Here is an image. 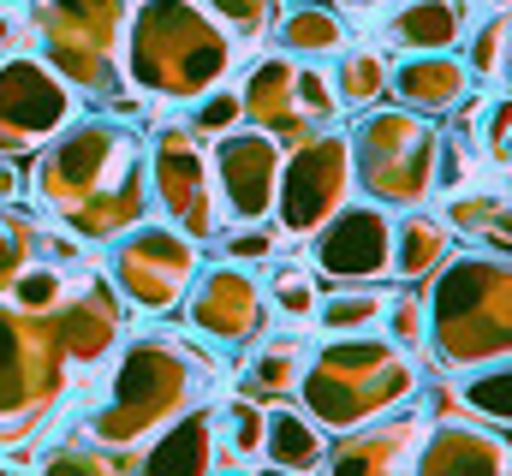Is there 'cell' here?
Segmentation results:
<instances>
[{
	"mask_svg": "<svg viewBox=\"0 0 512 476\" xmlns=\"http://www.w3.org/2000/svg\"><path fill=\"white\" fill-rule=\"evenodd\" d=\"M435 149H441L435 119L405 114L399 102L364 108L358 131H352L358 191H370V203H382V209H429V197H435Z\"/></svg>",
	"mask_w": 512,
	"mask_h": 476,
	"instance_id": "obj_8",
	"label": "cell"
},
{
	"mask_svg": "<svg viewBox=\"0 0 512 476\" xmlns=\"http://www.w3.org/2000/svg\"><path fill=\"white\" fill-rule=\"evenodd\" d=\"M507 125H512V102H507V90H495L489 102H483V161L495 167V173H507V161H512V149H507Z\"/></svg>",
	"mask_w": 512,
	"mask_h": 476,
	"instance_id": "obj_40",
	"label": "cell"
},
{
	"mask_svg": "<svg viewBox=\"0 0 512 476\" xmlns=\"http://www.w3.org/2000/svg\"><path fill=\"white\" fill-rule=\"evenodd\" d=\"M233 60L239 42L203 0H131L120 66L137 96L191 108L233 72Z\"/></svg>",
	"mask_w": 512,
	"mask_h": 476,
	"instance_id": "obj_2",
	"label": "cell"
},
{
	"mask_svg": "<svg viewBox=\"0 0 512 476\" xmlns=\"http://www.w3.org/2000/svg\"><path fill=\"white\" fill-rule=\"evenodd\" d=\"M304 357H310V334H256L251 357L239 369V393H251L262 405L274 399H292L298 393V375H304Z\"/></svg>",
	"mask_w": 512,
	"mask_h": 476,
	"instance_id": "obj_24",
	"label": "cell"
},
{
	"mask_svg": "<svg viewBox=\"0 0 512 476\" xmlns=\"http://www.w3.org/2000/svg\"><path fill=\"white\" fill-rule=\"evenodd\" d=\"M66 375H72V357L54 310L30 316L12 298H0V447L42 435V423L66 393Z\"/></svg>",
	"mask_w": 512,
	"mask_h": 476,
	"instance_id": "obj_7",
	"label": "cell"
},
{
	"mask_svg": "<svg viewBox=\"0 0 512 476\" xmlns=\"http://www.w3.org/2000/svg\"><path fill=\"white\" fill-rule=\"evenodd\" d=\"M286 6H298V0H286Z\"/></svg>",
	"mask_w": 512,
	"mask_h": 476,
	"instance_id": "obj_45",
	"label": "cell"
},
{
	"mask_svg": "<svg viewBox=\"0 0 512 476\" xmlns=\"http://www.w3.org/2000/svg\"><path fill=\"white\" fill-rule=\"evenodd\" d=\"M185 125L203 137V143H215V137H227L233 125H245V102H239V90H209V96H197L191 102V114H185Z\"/></svg>",
	"mask_w": 512,
	"mask_h": 476,
	"instance_id": "obj_36",
	"label": "cell"
},
{
	"mask_svg": "<svg viewBox=\"0 0 512 476\" xmlns=\"http://www.w3.org/2000/svg\"><path fill=\"white\" fill-rule=\"evenodd\" d=\"M36 155L42 209L84 244H114L149 221V155L143 137L114 114L66 119Z\"/></svg>",
	"mask_w": 512,
	"mask_h": 476,
	"instance_id": "obj_1",
	"label": "cell"
},
{
	"mask_svg": "<svg viewBox=\"0 0 512 476\" xmlns=\"http://www.w3.org/2000/svg\"><path fill=\"white\" fill-rule=\"evenodd\" d=\"M322 286H376L393 268V209L382 203H346L334 209L316 233H310V256Z\"/></svg>",
	"mask_w": 512,
	"mask_h": 476,
	"instance_id": "obj_14",
	"label": "cell"
},
{
	"mask_svg": "<svg viewBox=\"0 0 512 476\" xmlns=\"http://www.w3.org/2000/svg\"><path fill=\"white\" fill-rule=\"evenodd\" d=\"M453 399L471 423H489V429H507L512 417V381H507V357L501 363H477V369H459L453 381Z\"/></svg>",
	"mask_w": 512,
	"mask_h": 476,
	"instance_id": "obj_30",
	"label": "cell"
},
{
	"mask_svg": "<svg viewBox=\"0 0 512 476\" xmlns=\"http://www.w3.org/2000/svg\"><path fill=\"white\" fill-rule=\"evenodd\" d=\"M66 119H78V90L42 54L24 48L0 60V161L36 155Z\"/></svg>",
	"mask_w": 512,
	"mask_h": 476,
	"instance_id": "obj_13",
	"label": "cell"
},
{
	"mask_svg": "<svg viewBox=\"0 0 512 476\" xmlns=\"http://www.w3.org/2000/svg\"><path fill=\"white\" fill-rule=\"evenodd\" d=\"M24 48H36V36H30V12L12 6V0H0V60H6V54H24Z\"/></svg>",
	"mask_w": 512,
	"mask_h": 476,
	"instance_id": "obj_41",
	"label": "cell"
},
{
	"mask_svg": "<svg viewBox=\"0 0 512 476\" xmlns=\"http://www.w3.org/2000/svg\"><path fill=\"white\" fill-rule=\"evenodd\" d=\"M239 102L256 131H268L274 143H304L310 131H328L340 119L334 102V78L322 60H298L286 48L251 60V72L239 78Z\"/></svg>",
	"mask_w": 512,
	"mask_h": 476,
	"instance_id": "obj_10",
	"label": "cell"
},
{
	"mask_svg": "<svg viewBox=\"0 0 512 476\" xmlns=\"http://www.w3.org/2000/svg\"><path fill=\"white\" fill-rule=\"evenodd\" d=\"M215 465V405H185L179 417H167L143 447H137V471H209Z\"/></svg>",
	"mask_w": 512,
	"mask_h": 476,
	"instance_id": "obj_22",
	"label": "cell"
},
{
	"mask_svg": "<svg viewBox=\"0 0 512 476\" xmlns=\"http://www.w3.org/2000/svg\"><path fill=\"white\" fill-rule=\"evenodd\" d=\"M328 459V429L304 411V405H262V447H256V465H274V471H316Z\"/></svg>",
	"mask_w": 512,
	"mask_h": 476,
	"instance_id": "obj_23",
	"label": "cell"
},
{
	"mask_svg": "<svg viewBox=\"0 0 512 476\" xmlns=\"http://www.w3.org/2000/svg\"><path fill=\"white\" fill-rule=\"evenodd\" d=\"M66 268H54V262H42V256H30L18 274H12V286H6V298L18 304V310H30V316H48V310H60V298H66Z\"/></svg>",
	"mask_w": 512,
	"mask_h": 476,
	"instance_id": "obj_35",
	"label": "cell"
},
{
	"mask_svg": "<svg viewBox=\"0 0 512 476\" xmlns=\"http://www.w3.org/2000/svg\"><path fill=\"white\" fill-rule=\"evenodd\" d=\"M227 30H233V42H262L268 30H274V0H203Z\"/></svg>",
	"mask_w": 512,
	"mask_h": 476,
	"instance_id": "obj_37",
	"label": "cell"
},
{
	"mask_svg": "<svg viewBox=\"0 0 512 476\" xmlns=\"http://www.w3.org/2000/svg\"><path fill=\"white\" fill-rule=\"evenodd\" d=\"M36 54L78 90V102L126 108L137 114V90L126 84L120 48H126L131 0H24Z\"/></svg>",
	"mask_w": 512,
	"mask_h": 476,
	"instance_id": "obj_6",
	"label": "cell"
},
{
	"mask_svg": "<svg viewBox=\"0 0 512 476\" xmlns=\"http://www.w3.org/2000/svg\"><path fill=\"white\" fill-rule=\"evenodd\" d=\"M495 6H507V0H495Z\"/></svg>",
	"mask_w": 512,
	"mask_h": 476,
	"instance_id": "obj_44",
	"label": "cell"
},
{
	"mask_svg": "<svg viewBox=\"0 0 512 476\" xmlns=\"http://www.w3.org/2000/svg\"><path fill=\"white\" fill-rule=\"evenodd\" d=\"M30 238H36V221H30V215H18V209L0 215V298H6V286H12V274L36 256Z\"/></svg>",
	"mask_w": 512,
	"mask_h": 476,
	"instance_id": "obj_39",
	"label": "cell"
},
{
	"mask_svg": "<svg viewBox=\"0 0 512 476\" xmlns=\"http://www.w3.org/2000/svg\"><path fill=\"white\" fill-rule=\"evenodd\" d=\"M382 286H322L316 310H310V328L322 340H340V334H376L382 328Z\"/></svg>",
	"mask_w": 512,
	"mask_h": 476,
	"instance_id": "obj_29",
	"label": "cell"
},
{
	"mask_svg": "<svg viewBox=\"0 0 512 476\" xmlns=\"http://www.w3.org/2000/svg\"><path fill=\"white\" fill-rule=\"evenodd\" d=\"M185 405H197V363L185 352V340L137 334V340H120V357H114L108 381L96 387L78 435H90L114 453H137Z\"/></svg>",
	"mask_w": 512,
	"mask_h": 476,
	"instance_id": "obj_4",
	"label": "cell"
},
{
	"mask_svg": "<svg viewBox=\"0 0 512 476\" xmlns=\"http://www.w3.org/2000/svg\"><path fill=\"white\" fill-rule=\"evenodd\" d=\"M411 471L423 476H501L507 471V441L501 429L489 423H471V417H447V423H429L417 453H411Z\"/></svg>",
	"mask_w": 512,
	"mask_h": 476,
	"instance_id": "obj_20",
	"label": "cell"
},
{
	"mask_svg": "<svg viewBox=\"0 0 512 476\" xmlns=\"http://www.w3.org/2000/svg\"><path fill=\"white\" fill-rule=\"evenodd\" d=\"M262 292H268V310H274L280 322L310 328V310H316V298H322V280H316L310 262H286V268H274V280H268Z\"/></svg>",
	"mask_w": 512,
	"mask_h": 476,
	"instance_id": "obj_34",
	"label": "cell"
},
{
	"mask_svg": "<svg viewBox=\"0 0 512 476\" xmlns=\"http://www.w3.org/2000/svg\"><path fill=\"white\" fill-rule=\"evenodd\" d=\"M387 60L376 42H346L340 54H334V102H340V114H364V108H382L387 102Z\"/></svg>",
	"mask_w": 512,
	"mask_h": 476,
	"instance_id": "obj_28",
	"label": "cell"
},
{
	"mask_svg": "<svg viewBox=\"0 0 512 476\" xmlns=\"http://www.w3.org/2000/svg\"><path fill=\"white\" fill-rule=\"evenodd\" d=\"M423 429H429V417L405 399V405H393L382 417H370V423H358V429H346L340 441H328V471L340 476H364V471H411V453H417V441H423Z\"/></svg>",
	"mask_w": 512,
	"mask_h": 476,
	"instance_id": "obj_17",
	"label": "cell"
},
{
	"mask_svg": "<svg viewBox=\"0 0 512 476\" xmlns=\"http://www.w3.org/2000/svg\"><path fill=\"white\" fill-rule=\"evenodd\" d=\"M382 322H387V340H399L405 352L423 346V286H399V292H387Z\"/></svg>",
	"mask_w": 512,
	"mask_h": 476,
	"instance_id": "obj_38",
	"label": "cell"
},
{
	"mask_svg": "<svg viewBox=\"0 0 512 476\" xmlns=\"http://www.w3.org/2000/svg\"><path fill=\"white\" fill-rule=\"evenodd\" d=\"M471 90H477V84H471L459 48H453V54H405V60L387 66V102H399L405 114L447 119L471 102Z\"/></svg>",
	"mask_w": 512,
	"mask_h": 476,
	"instance_id": "obj_19",
	"label": "cell"
},
{
	"mask_svg": "<svg viewBox=\"0 0 512 476\" xmlns=\"http://www.w3.org/2000/svg\"><path fill=\"white\" fill-rule=\"evenodd\" d=\"M358 191L352 173V137L346 131H310L304 143H286L280 185H274V227L286 238H310L334 209H346Z\"/></svg>",
	"mask_w": 512,
	"mask_h": 476,
	"instance_id": "obj_11",
	"label": "cell"
},
{
	"mask_svg": "<svg viewBox=\"0 0 512 476\" xmlns=\"http://www.w3.org/2000/svg\"><path fill=\"white\" fill-rule=\"evenodd\" d=\"M209 244H215V256H221V262H233V268H262V262H274V256H280L286 233H280V227H274V215H268V221H227Z\"/></svg>",
	"mask_w": 512,
	"mask_h": 476,
	"instance_id": "obj_32",
	"label": "cell"
},
{
	"mask_svg": "<svg viewBox=\"0 0 512 476\" xmlns=\"http://www.w3.org/2000/svg\"><path fill=\"white\" fill-rule=\"evenodd\" d=\"M203 268V244L185 233H173L167 221L161 227H131L114 238V262H108V286L120 292V304L137 316H173L191 292Z\"/></svg>",
	"mask_w": 512,
	"mask_h": 476,
	"instance_id": "obj_12",
	"label": "cell"
},
{
	"mask_svg": "<svg viewBox=\"0 0 512 476\" xmlns=\"http://www.w3.org/2000/svg\"><path fill=\"white\" fill-rule=\"evenodd\" d=\"M471 84H489V90H507V6H495L477 30H471V48L459 54Z\"/></svg>",
	"mask_w": 512,
	"mask_h": 476,
	"instance_id": "obj_33",
	"label": "cell"
},
{
	"mask_svg": "<svg viewBox=\"0 0 512 476\" xmlns=\"http://www.w3.org/2000/svg\"><path fill=\"white\" fill-rule=\"evenodd\" d=\"M262 447V399L233 393L215 405V465H256Z\"/></svg>",
	"mask_w": 512,
	"mask_h": 476,
	"instance_id": "obj_31",
	"label": "cell"
},
{
	"mask_svg": "<svg viewBox=\"0 0 512 476\" xmlns=\"http://www.w3.org/2000/svg\"><path fill=\"white\" fill-rule=\"evenodd\" d=\"M149 155V209H161V221L173 233L209 238L227 227V209H221V191H215V161H209V143L185 125V119H161L155 137L143 143Z\"/></svg>",
	"mask_w": 512,
	"mask_h": 476,
	"instance_id": "obj_9",
	"label": "cell"
},
{
	"mask_svg": "<svg viewBox=\"0 0 512 476\" xmlns=\"http://www.w3.org/2000/svg\"><path fill=\"white\" fill-rule=\"evenodd\" d=\"M340 12H358V18H370V12H382V6H393V0H334Z\"/></svg>",
	"mask_w": 512,
	"mask_h": 476,
	"instance_id": "obj_43",
	"label": "cell"
},
{
	"mask_svg": "<svg viewBox=\"0 0 512 476\" xmlns=\"http://www.w3.org/2000/svg\"><path fill=\"white\" fill-rule=\"evenodd\" d=\"M280 155H286V143H274V137H268V131H256V125H233L227 137H215V143H209L215 191H221L227 221H268V215H274Z\"/></svg>",
	"mask_w": 512,
	"mask_h": 476,
	"instance_id": "obj_16",
	"label": "cell"
},
{
	"mask_svg": "<svg viewBox=\"0 0 512 476\" xmlns=\"http://www.w3.org/2000/svg\"><path fill=\"white\" fill-rule=\"evenodd\" d=\"M274 42H280L286 54H298V60H334V54L352 42V24H346V12L328 6V0H298V6H286V12L274 18Z\"/></svg>",
	"mask_w": 512,
	"mask_h": 476,
	"instance_id": "obj_26",
	"label": "cell"
},
{
	"mask_svg": "<svg viewBox=\"0 0 512 476\" xmlns=\"http://www.w3.org/2000/svg\"><path fill=\"white\" fill-rule=\"evenodd\" d=\"M18 191H24V167L0 161V203H18Z\"/></svg>",
	"mask_w": 512,
	"mask_h": 476,
	"instance_id": "obj_42",
	"label": "cell"
},
{
	"mask_svg": "<svg viewBox=\"0 0 512 476\" xmlns=\"http://www.w3.org/2000/svg\"><path fill=\"white\" fill-rule=\"evenodd\" d=\"M471 30V6L465 0H399L387 6L382 18V48L387 60H405V54H453Z\"/></svg>",
	"mask_w": 512,
	"mask_h": 476,
	"instance_id": "obj_21",
	"label": "cell"
},
{
	"mask_svg": "<svg viewBox=\"0 0 512 476\" xmlns=\"http://www.w3.org/2000/svg\"><path fill=\"white\" fill-rule=\"evenodd\" d=\"M447 256H453V233H447L441 215H429V209H399V221H393V268H387V280L423 286Z\"/></svg>",
	"mask_w": 512,
	"mask_h": 476,
	"instance_id": "obj_25",
	"label": "cell"
},
{
	"mask_svg": "<svg viewBox=\"0 0 512 476\" xmlns=\"http://www.w3.org/2000/svg\"><path fill=\"white\" fill-rule=\"evenodd\" d=\"M54 322H60V340H66L72 369L108 363L114 346L126 340V304H120V292L102 286V280H72L66 298H60V310H54Z\"/></svg>",
	"mask_w": 512,
	"mask_h": 476,
	"instance_id": "obj_18",
	"label": "cell"
},
{
	"mask_svg": "<svg viewBox=\"0 0 512 476\" xmlns=\"http://www.w3.org/2000/svg\"><path fill=\"white\" fill-rule=\"evenodd\" d=\"M179 310L191 316V334H203L209 346H233V352L274 328L268 292L256 286L251 268H233V262H215L209 274L197 268V280H191Z\"/></svg>",
	"mask_w": 512,
	"mask_h": 476,
	"instance_id": "obj_15",
	"label": "cell"
},
{
	"mask_svg": "<svg viewBox=\"0 0 512 476\" xmlns=\"http://www.w3.org/2000/svg\"><path fill=\"white\" fill-rule=\"evenodd\" d=\"M447 233L453 244H471V250H507L512 221H507V191H447Z\"/></svg>",
	"mask_w": 512,
	"mask_h": 476,
	"instance_id": "obj_27",
	"label": "cell"
},
{
	"mask_svg": "<svg viewBox=\"0 0 512 476\" xmlns=\"http://www.w3.org/2000/svg\"><path fill=\"white\" fill-rule=\"evenodd\" d=\"M298 393H304V411L328 435H346V429L382 417L393 405L417 399V363H411V352L399 340L340 334V340H322L304 357Z\"/></svg>",
	"mask_w": 512,
	"mask_h": 476,
	"instance_id": "obj_5",
	"label": "cell"
},
{
	"mask_svg": "<svg viewBox=\"0 0 512 476\" xmlns=\"http://www.w3.org/2000/svg\"><path fill=\"white\" fill-rule=\"evenodd\" d=\"M423 340L435 369L459 375L501 363L512 346V268L507 250H453L423 280Z\"/></svg>",
	"mask_w": 512,
	"mask_h": 476,
	"instance_id": "obj_3",
	"label": "cell"
}]
</instances>
